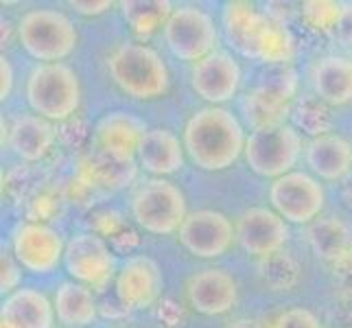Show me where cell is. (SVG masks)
<instances>
[{"mask_svg": "<svg viewBox=\"0 0 352 328\" xmlns=\"http://www.w3.org/2000/svg\"><path fill=\"white\" fill-rule=\"evenodd\" d=\"M186 155L204 171H226L245 153V129L226 107L197 109L184 127Z\"/></svg>", "mask_w": 352, "mask_h": 328, "instance_id": "1", "label": "cell"}, {"mask_svg": "<svg viewBox=\"0 0 352 328\" xmlns=\"http://www.w3.org/2000/svg\"><path fill=\"white\" fill-rule=\"evenodd\" d=\"M223 29L230 44L241 55L261 59L272 66H287L294 55V38L278 22L248 3H228L223 9Z\"/></svg>", "mask_w": 352, "mask_h": 328, "instance_id": "2", "label": "cell"}, {"mask_svg": "<svg viewBox=\"0 0 352 328\" xmlns=\"http://www.w3.org/2000/svg\"><path fill=\"white\" fill-rule=\"evenodd\" d=\"M107 72L120 92L131 99L153 101L166 94L171 86L164 59L151 46L140 42H123L107 55Z\"/></svg>", "mask_w": 352, "mask_h": 328, "instance_id": "3", "label": "cell"}, {"mask_svg": "<svg viewBox=\"0 0 352 328\" xmlns=\"http://www.w3.org/2000/svg\"><path fill=\"white\" fill-rule=\"evenodd\" d=\"M27 103L51 123H62L77 114L81 105V83L68 64H38L27 79Z\"/></svg>", "mask_w": 352, "mask_h": 328, "instance_id": "4", "label": "cell"}, {"mask_svg": "<svg viewBox=\"0 0 352 328\" xmlns=\"http://www.w3.org/2000/svg\"><path fill=\"white\" fill-rule=\"evenodd\" d=\"M22 48L40 64H62L77 48L79 35L66 14L57 9H31L16 27Z\"/></svg>", "mask_w": 352, "mask_h": 328, "instance_id": "5", "label": "cell"}, {"mask_svg": "<svg viewBox=\"0 0 352 328\" xmlns=\"http://www.w3.org/2000/svg\"><path fill=\"white\" fill-rule=\"evenodd\" d=\"M131 215L136 223L151 234H173L188 217L182 188L164 177H155L133 193Z\"/></svg>", "mask_w": 352, "mask_h": 328, "instance_id": "6", "label": "cell"}, {"mask_svg": "<svg viewBox=\"0 0 352 328\" xmlns=\"http://www.w3.org/2000/svg\"><path fill=\"white\" fill-rule=\"evenodd\" d=\"M164 42L179 62L197 64L217 51V27L204 9L182 5L164 24Z\"/></svg>", "mask_w": 352, "mask_h": 328, "instance_id": "7", "label": "cell"}, {"mask_svg": "<svg viewBox=\"0 0 352 328\" xmlns=\"http://www.w3.org/2000/svg\"><path fill=\"white\" fill-rule=\"evenodd\" d=\"M302 153V138L294 125L270 131H252L245 142L248 166L261 177H283L291 173Z\"/></svg>", "mask_w": 352, "mask_h": 328, "instance_id": "8", "label": "cell"}, {"mask_svg": "<svg viewBox=\"0 0 352 328\" xmlns=\"http://www.w3.org/2000/svg\"><path fill=\"white\" fill-rule=\"evenodd\" d=\"M64 237L46 223H20L16 232L11 234V254L22 265L24 272L35 276L53 274L64 263Z\"/></svg>", "mask_w": 352, "mask_h": 328, "instance_id": "9", "label": "cell"}, {"mask_svg": "<svg viewBox=\"0 0 352 328\" xmlns=\"http://www.w3.org/2000/svg\"><path fill=\"white\" fill-rule=\"evenodd\" d=\"M270 201L287 223H311L324 210L326 195L320 179L305 171H291L274 179Z\"/></svg>", "mask_w": 352, "mask_h": 328, "instance_id": "10", "label": "cell"}, {"mask_svg": "<svg viewBox=\"0 0 352 328\" xmlns=\"http://www.w3.org/2000/svg\"><path fill=\"white\" fill-rule=\"evenodd\" d=\"M64 270L75 283L103 291L114 278V256L101 237L83 232L66 243Z\"/></svg>", "mask_w": 352, "mask_h": 328, "instance_id": "11", "label": "cell"}, {"mask_svg": "<svg viewBox=\"0 0 352 328\" xmlns=\"http://www.w3.org/2000/svg\"><path fill=\"white\" fill-rule=\"evenodd\" d=\"M177 239L192 256L219 259L234 245L236 228L219 210H195L179 226Z\"/></svg>", "mask_w": 352, "mask_h": 328, "instance_id": "12", "label": "cell"}, {"mask_svg": "<svg viewBox=\"0 0 352 328\" xmlns=\"http://www.w3.org/2000/svg\"><path fill=\"white\" fill-rule=\"evenodd\" d=\"M190 86L206 103L223 107L241 88V66L228 51H214L192 64Z\"/></svg>", "mask_w": 352, "mask_h": 328, "instance_id": "13", "label": "cell"}, {"mask_svg": "<svg viewBox=\"0 0 352 328\" xmlns=\"http://www.w3.org/2000/svg\"><path fill=\"white\" fill-rule=\"evenodd\" d=\"M236 243L250 256L267 259L280 252L289 241V226L276 210L254 206L236 219Z\"/></svg>", "mask_w": 352, "mask_h": 328, "instance_id": "14", "label": "cell"}, {"mask_svg": "<svg viewBox=\"0 0 352 328\" xmlns=\"http://www.w3.org/2000/svg\"><path fill=\"white\" fill-rule=\"evenodd\" d=\"M164 278L151 256H131L123 263L114 278V291L118 302L127 311L149 309L160 298Z\"/></svg>", "mask_w": 352, "mask_h": 328, "instance_id": "15", "label": "cell"}, {"mask_svg": "<svg viewBox=\"0 0 352 328\" xmlns=\"http://www.w3.org/2000/svg\"><path fill=\"white\" fill-rule=\"evenodd\" d=\"M144 133H147V127L136 114L123 112V109L107 112L94 125V149L114 162L127 164L138 155Z\"/></svg>", "mask_w": 352, "mask_h": 328, "instance_id": "16", "label": "cell"}, {"mask_svg": "<svg viewBox=\"0 0 352 328\" xmlns=\"http://www.w3.org/2000/svg\"><path fill=\"white\" fill-rule=\"evenodd\" d=\"M186 300L201 315H226L236 307L239 285L221 267H206L186 281Z\"/></svg>", "mask_w": 352, "mask_h": 328, "instance_id": "17", "label": "cell"}, {"mask_svg": "<svg viewBox=\"0 0 352 328\" xmlns=\"http://www.w3.org/2000/svg\"><path fill=\"white\" fill-rule=\"evenodd\" d=\"M55 307L40 289L20 287L3 300L0 324L3 328H53Z\"/></svg>", "mask_w": 352, "mask_h": 328, "instance_id": "18", "label": "cell"}, {"mask_svg": "<svg viewBox=\"0 0 352 328\" xmlns=\"http://www.w3.org/2000/svg\"><path fill=\"white\" fill-rule=\"evenodd\" d=\"M184 142L173 131L155 127L147 129L138 147V164L155 177H166L177 173L184 166Z\"/></svg>", "mask_w": 352, "mask_h": 328, "instance_id": "19", "label": "cell"}, {"mask_svg": "<svg viewBox=\"0 0 352 328\" xmlns=\"http://www.w3.org/2000/svg\"><path fill=\"white\" fill-rule=\"evenodd\" d=\"M313 90L326 105L352 103V59L342 55L322 57L311 72Z\"/></svg>", "mask_w": 352, "mask_h": 328, "instance_id": "20", "label": "cell"}, {"mask_svg": "<svg viewBox=\"0 0 352 328\" xmlns=\"http://www.w3.org/2000/svg\"><path fill=\"white\" fill-rule=\"evenodd\" d=\"M57 131L51 120L38 114H24L9 125V149L27 162L42 160L51 151Z\"/></svg>", "mask_w": 352, "mask_h": 328, "instance_id": "21", "label": "cell"}, {"mask_svg": "<svg viewBox=\"0 0 352 328\" xmlns=\"http://www.w3.org/2000/svg\"><path fill=\"white\" fill-rule=\"evenodd\" d=\"M307 164L322 179H342L352 171V144L339 133H324L307 144Z\"/></svg>", "mask_w": 352, "mask_h": 328, "instance_id": "22", "label": "cell"}, {"mask_svg": "<svg viewBox=\"0 0 352 328\" xmlns=\"http://www.w3.org/2000/svg\"><path fill=\"white\" fill-rule=\"evenodd\" d=\"M53 307L59 324L68 328H88L96 322V315H99L92 289L75 281L59 285L53 298Z\"/></svg>", "mask_w": 352, "mask_h": 328, "instance_id": "23", "label": "cell"}, {"mask_svg": "<svg viewBox=\"0 0 352 328\" xmlns=\"http://www.w3.org/2000/svg\"><path fill=\"white\" fill-rule=\"evenodd\" d=\"M243 114H245L248 125L252 131H270V129H280L287 125L291 118V103H280L254 88L245 94V99L241 103Z\"/></svg>", "mask_w": 352, "mask_h": 328, "instance_id": "24", "label": "cell"}, {"mask_svg": "<svg viewBox=\"0 0 352 328\" xmlns=\"http://www.w3.org/2000/svg\"><path fill=\"white\" fill-rule=\"evenodd\" d=\"M118 7L138 38H149L160 27L164 29L166 20L173 14V5L166 0H125Z\"/></svg>", "mask_w": 352, "mask_h": 328, "instance_id": "25", "label": "cell"}, {"mask_svg": "<svg viewBox=\"0 0 352 328\" xmlns=\"http://www.w3.org/2000/svg\"><path fill=\"white\" fill-rule=\"evenodd\" d=\"M309 241L322 259H337L350 241L348 228L337 219H322L309 228Z\"/></svg>", "mask_w": 352, "mask_h": 328, "instance_id": "26", "label": "cell"}, {"mask_svg": "<svg viewBox=\"0 0 352 328\" xmlns=\"http://www.w3.org/2000/svg\"><path fill=\"white\" fill-rule=\"evenodd\" d=\"M256 88L276 101L291 103L298 90V75L291 66H272Z\"/></svg>", "mask_w": 352, "mask_h": 328, "instance_id": "27", "label": "cell"}, {"mask_svg": "<svg viewBox=\"0 0 352 328\" xmlns=\"http://www.w3.org/2000/svg\"><path fill=\"white\" fill-rule=\"evenodd\" d=\"M90 171H92V177L96 182H101L103 186H112V188H118L127 184L129 179H133L136 175V166L133 162H114L110 157H105L101 153H96L90 157Z\"/></svg>", "mask_w": 352, "mask_h": 328, "instance_id": "28", "label": "cell"}, {"mask_svg": "<svg viewBox=\"0 0 352 328\" xmlns=\"http://www.w3.org/2000/svg\"><path fill=\"white\" fill-rule=\"evenodd\" d=\"M320 103L305 101L302 105H298V109L291 112V118L296 120L294 127L305 129L307 133H311L313 138L324 136V133L329 131V114H326V109Z\"/></svg>", "mask_w": 352, "mask_h": 328, "instance_id": "29", "label": "cell"}, {"mask_svg": "<svg viewBox=\"0 0 352 328\" xmlns=\"http://www.w3.org/2000/svg\"><path fill=\"white\" fill-rule=\"evenodd\" d=\"M339 14H342V5H337V3H307L305 5V20L313 29H320V31L335 29Z\"/></svg>", "mask_w": 352, "mask_h": 328, "instance_id": "30", "label": "cell"}, {"mask_svg": "<svg viewBox=\"0 0 352 328\" xmlns=\"http://www.w3.org/2000/svg\"><path fill=\"white\" fill-rule=\"evenodd\" d=\"M270 328H322V326H320V320L315 318L309 309L294 307V309L278 313Z\"/></svg>", "mask_w": 352, "mask_h": 328, "instance_id": "31", "label": "cell"}, {"mask_svg": "<svg viewBox=\"0 0 352 328\" xmlns=\"http://www.w3.org/2000/svg\"><path fill=\"white\" fill-rule=\"evenodd\" d=\"M22 281V265L16 261L14 254L3 252V259H0V289L3 294H14L20 289Z\"/></svg>", "mask_w": 352, "mask_h": 328, "instance_id": "32", "label": "cell"}, {"mask_svg": "<svg viewBox=\"0 0 352 328\" xmlns=\"http://www.w3.org/2000/svg\"><path fill=\"white\" fill-rule=\"evenodd\" d=\"M335 33L344 46H352V5H342V14H339Z\"/></svg>", "mask_w": 352, "mask_h": 328, "instance_id": "33", "label": "cell"}, {"mask_svg": "<svg viewBox=\"0 0 352 328\" xmlns=\"http://www.w3.org/2000/svg\"><path fill=\"white\" fill-rule=\"evenodd\" d=\"M11 90H14V68H11V62L3 55L0 57V99L7 101Z\"/></svg>", "mask_w": 352, "mask_h": 328, "instance_id": "34", "label": "cell"}, {"mask_svg": "<svg viewBox=\"0 0 352 328\" xmlns=\"http://www.w3.org/2000/svg\"><path fill=\"white\" fill-rule=\"evenodd\" d=\"M70 7L75 9V14L92 18V16L105 14L107 9H112V3H110V0H99V3H79V0H77V3H70Z\"/></svg>", "mask_w": 352, "mask_h": 328, "instance_id": "35", "label": "cell"}, {"mask_svg": "<svg viewBox=\"0 0 352 328\" xmlns=\"http://www.w3.org/2000/svg\"><path fill=\"white\" fill-rule=\"evenodd\" d=\"M226 328H267V326L258 320H252V318H239L234 322H230Z\"/></svg>", "mask_w": 352, "mask_h": 328, "instance_id": "36", "label": "cell"}, {"mask_svg": "<svg viewBox=\"0 0 352 328\" xmlns=\"http://www.w3.org/2000/svg\"><path fill=\"white\" fill-rule=\"evenodd\" d=\"M62 328H68V326H62Z\"/></svg>", "mask_w": 352, "mask_h": 328, "instance_id": "37", "label": "cell"}]
</instances>
